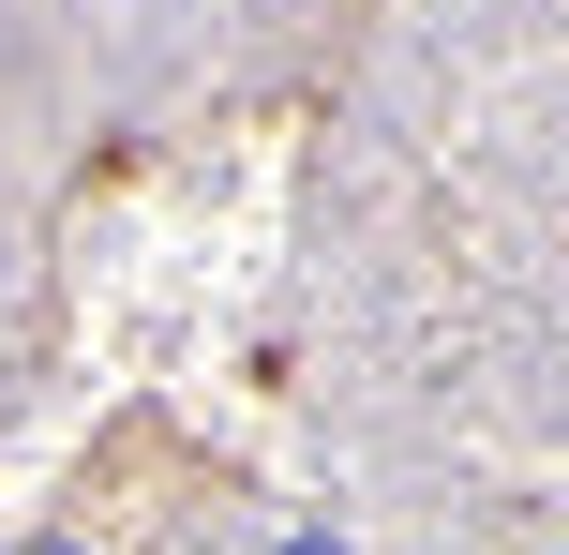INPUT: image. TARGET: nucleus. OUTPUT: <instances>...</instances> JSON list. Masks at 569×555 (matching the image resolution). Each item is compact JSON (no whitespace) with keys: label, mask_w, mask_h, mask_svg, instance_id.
Masks as SVG:
<instances>
[{"label":"nucleus","mask_w":569,"mask_h":555,"mask_svg":"<svg viewBox=\"0 0 569 555\" xmlns=\"http://www.w3.org/2000/svg\"><path fill=\"white\" fill-rule=\"evenodd\" d=\"M284 555H345V541H284Z\"/></svg>","instance_id":"obj_1"}]
</instances>
